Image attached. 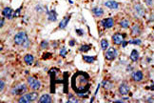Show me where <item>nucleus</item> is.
<instances>
[{"mask_svg":"<svg viewBox=\"0 0 154 103\" xmlns=\"http://www.w3.org/2000/svg\"><path fill=\"white\" fill-rule=\"evenodd\" d=\"M38 97V94L37 92H31V93L24 95L22 97H21L19 99V103H30V102L36 100Z\"/></svg>","mask_w":154,"mask_h":103,"instance_id":"obj_1","label":"nucleus"},{"mask_svg":"<svg viewBox=\"0 0 154 103\" xmlns=\"http://www.w3.org/2000/svg\"><path fill=\"white\" fill-rule=\"evenodd\" d=\"M14 41L17 45H22L27 43L28 41V36L27 34L24 32H18L15 36Z\"/></svg>","mask_w":154,"mask_h":103,"instance_id":"obj_2","label":"nucleus"},{"mask_svg":"<svg viewBox=\"0 0 154 103\" xmlns=\"http://www.w3.org/2000/svg\"><path fill=\"white\" fill-rule=\"evenodd\" d=\"M27 91V87L25 84H20L15 87L11 90V93L14 95H22Z\"/></svg>","mask_w":154,"mask_h":103,"instance_id":"obj_3","label":"nucleus"},{"mask_svg":"<svg viewBox=\"0 0 154 103\" xmlns=\"http://www.w3.org/2000/svg\"><path fill=\"white\" fill-rule=\"evenodd\" d=\"M27 81L30 87L34 90H38L41 87V83L34 77H28Z\"/></svg>","mask_w":154,"mask_h":103,"instance_id":"obj_4","label":"nucleus"},{"mask_svg":"<svg viewBox=\"0 0 154 103\" xmlns=\"http://www.w3.org/2000/svg\"><path fill=\"white\" fill-rule=\"evenodd\" d=\"M118 55V53L115 48L113 47H110L105 54V57L108 60H113Z\"/></svg>","mask_w":154,"mask_h":103,"instance_id":"obj_5","label":"nucleus"},{"mask_svg":"<svg viewBox=\"0 0 154 103\" xmlns=\"http://www.w3.org/2000/svg\"><path fill=\"white\" fill-rule=\"evenodd\" d=\"M101 23L105 28H110L112 27L114 25V21L111 18L104 19V20L102 21Z\"/></svg>","mask_w":154,"mask_h":103,"instance_id":"obj_6","label":"nucleus"},{"mask_svg":"<svg viewBox=\"0 0 154 103\" xmlns=\"http://www.w3.org/2000/svg\"><path fill=\"white\" fill-rule=\"evenodd\" d=\"M112 39H113L114 42V43L115 44L119 45L121 44H122V42L124 37H123V35H122L121 34L117 33L113 35Z\"/></svg>","mask_w":154,"mask_h":103,"instance_id":"obj_7","label":"nucleus"},{"mask_svg":"<svg viewBox=\"0 0 154 103\" xmlns=\"http://www.w3.org/2000/svg\"><path fill=\"white\" fill-rule=\"evenodd\" d=\"M52 102L50 95L48 94H44L40 97L38 103H50Z\"/></svg>","mask_w":154,"mask_h":103,"instance_id":"obj_8","label":"nucleus"},{"mask_svg":"<svg viewBox=\"0 0 154 103\" xmlns=\"http://www.w3.org/2000/svg\"><path fill=\"white\" fill-rule=\"evenodd\" d=\"M105 5L110 9H117L119 4L115 1H108L105 3Z\"/></svg>","mask_w":154,"mask_h":103,"instance_id":"obj_9","label":"nucleus"},{"mask_svg":"<svg viewBox=\"0 0 154 103\" xmlns=\"http://www.w3.org/2000/svg\"><path fill=\"white\" fill-rule=\"evenodd\" d=\"M119 91L122 95H126L129 92V88L126 84H122L119 87Z\"/></svg>","mask_w":154,"mask_h":103,"instance_id":"obj_10","label":"nucleus"},{"mask_svg":"<svg viewBox=\"0 0 154 103\" xmlns=\"http://www.w3.org/2000/svg\"><path fill=\"white\" fill-rule=\"evenodd\" d=\"M3 14L4 17L7 18L11 19L12 18V10L9 7H5L3 11Z\"/></svg>","mask_w":154,"mask_h":103,"instance_id":"obj_11","label":"nucleus"},{"mask_svg":"<svg viewBox=\"0 0 154 103\" xmlns=\"http://www.w3.org/2000/svg\"><path fill=\"white\" fill-rule=\"evenodd\" d=\"M132 77L135 81H141L143 78V73L141 71H138L133 74Z\"/></svg>","mask_w":154,"mask_h":103,"instance_id":"obj_12","label":"nucleus"},{"mask_svg":"<svg viewBox=\"0 0 154 103\" xmlns=\"http://www.w3.org/2000/svg\"><path fill=\"white\" fill-rule=\"evenodd\" d=\"M48 18L49 20L51 21H57V14L54 10L48 12Z\"/></svg>","mask_w":154,"mask_h":103,"instance_id":"obj_13","label":"nucleus"},{"mask_svg":"<svg viewBox=\"0 0 154 103\" xmlns=\"http://www.w3.org/2000/svg\"><path fill=\"white\" fill-rule=\"evenodd\" d=\"M70 17H68V16L67 17H65V18H64V19L60 22V23H59V28L61 29H63L64 28L66 27L69 21H70Z\"/></svg>","mask_w":154,"mask_h":103,"instance_id":"obj_14","label":"nucleus"},{"mask_svg":"<svg viewBox=\"0 0 154 103\" xmlns=\"http://www.w3.org/2000/svg\"><path fill=\"white\" fill-rule=\"evenodd\" d=\"M24 61H25L26 63L28 65H32V64L33 63V61H34V57L32 55L30 54H27V55H25L24 57Z\"/></svg>","mask_w":154,"mask_h":103,"instance_id":"obj_15","label":"nucleus"},{"mask_svg":"<svg viewBox=\"0 0 154 103\" xmlns=\"http://www.w3.org/2000/svg\"><path fill=\"white\" fill-rule=\"evenodd\" d=\"M92 12L95 16L100 17V16H102L104 14V10L101 8L96 7L92 9Z\"/></svg>","mask_w":154,"mask_h":103,"instance_id":"obj_16","label":"nucleus"},{"mask_svg":"<svg viewBox=\"0 0 154 103\" xmlns=\"http://www.w3.org/2000/svg\"><path fill=\"white\" fill-rule=\"evenodd\" d=\"M139 58V54L136 50H134L130 55V58L132 61H136Z\"/></svg>","mask_w":154,"mask_h":103,"instance_id":"obj_17","label":"nucleus"},{"mask_svg":"<svg viewBox=\"0 0 154 103\" xmlns=\"http://www.w3.org/2000/svg\"><path fill=\"white\" fill-rule=\"evenodd\" d=\"M83 59L85 61L88 63H92L95 61V58L92 56H88V55H84Z\"/></svg>","mask_w":154,"mask_h":103,"instance_id":"obj_18","label":"nucleus"},{"mask_svg":"<svg viewBox=\"0 0 154 103\" xmlns=\"http://www.w3.org/2000/svg\"><path fill=\"white\" fill-rule=\"evenodd\" d=\"M135 8H136V11H137L138 13L141 16H143L144 15L145 12L144 10H143V8H142V6H141L140 5H137L136 7H135Z\"/></svg>","mask_w":154,"mask_h":103,"instance_id":"obj_19","label":"nucleus"},{"mask_svg":"<svg viewBox=\"0 0 154 103\" xmlns=\"http://www.w3.org/2000/svg\"><path fill=\"white\" fill-rule=\"evenodd\" d=\"M132 35H137L139 34L140 30L137 25H135L133 27L132 29Z\"/></svg>","mask_w":154,"mask_h":103,"instance_id":"obj_20","label":"nucleus"},{"mask_svg":"<svg viewBox=\"0 0 154 103\" xmlns=\"http://www.w3.org/2000/svg\"><path fill=\"white\" fill-rule=\"evenodd\" d=\"M101 44L102 49L103 50H105L108 47V42L106 40H102L101 41Z\"/></svg>","mask_w":154,"mask_h":103,"instance_id":"obj_21","label":"nucleus"},{"mask_svg":"<svg viewBox=\"0 0 154 103\" xmlns=\"http://www.w3.org/2000/svg\"><path fill=\"white\" fill-rule=\"evenodd\" d=\"M120 25L123 28H128L129 25V22L126 19H124V20H122L121 22Z\"/></svg>","mask_w":154,"mask_h":103,"instance_id":"obj_22","label":"nucleus"},{"mask_svg":"<svg viewBox=\"0 0 154 103\" xmlns=\"http://www.w3.org/2000/svg\"><path fill=\"white\" fill-rule=\"evenodd\" d=\"M91 49V47L88 45H83L80 48V51L81 52H87Z\"/></svg>","mask_w":154,"mask_h":103,"instance_id":"obj_23","label":"nucleus"},{"mask_svg":"<svg viewBox=\"0 0 154 103\" xmlns=\"http://www.w3.org/2000/svg\"><path fill=\"white\" fill-rule=\"evenodd\" d=\"M129 44H135V45H140L141 44V41L139 40V39H136V40H130V41H128Z\"/></svg>","mask_w":154,"mask_h":103,"instance_id":"obj_24","label":"nucleus"},{"mask_svg":"<svg viewBox=\"0 0 154 103\" xmlns=\"http://www.w3.org/2000/svg\"><path fill=\"white\" fill-rule=\"evenodd\" d=\"M66 54H67V51H66V50L65 49V48H63L60 51V55H61V56L64 57H65V55H66Z\"/></svg>","mask_w":154,"mask_h":103,"instance_id":"obj_25","label":"nucleus"},{"mask_svg":"<svg viewBox=\"0 0 154 103\" xmlns=\"http://www.w3.org/2000/svg\"><path fill=\"white\" fill-rule=\"evenodd\" d=\"M78 99H76L75 97H71V98H69V100L68 101L67 103H78Z\"/></svg>","mask_w":154,"mask_h":103,"instance_id":"obj_26","label":"nucleus"},{"mask_svg":"<svg viewBox=\"0 0 154 103\" xmlns=\"http://www.w3.org/2000/svg\"><path fill=\"white\" fill-rule=\"evenodd\" d=\"M146 3L147 5H153V1L152 0H145Z\"/></svg>","mask_w":154,"mask_h":103,"instance_id":"obj_27","label":"nucleus"},{"mask_svg":"<svg viewBox=\"0 0 154 103\" xmlns=\"http://www.w3.org/2000/svg\"><path fill=\"white\" fill-rule=\"evenodd\" d=\"M48 46V42H47L46 41H44L41 44V46H42V48H46Z\"/></svg>","mask_w":154,"mask_h":103,"instance_id":"obj_28","label":"nucleus"},{"mask_svg":"<svg viewBox=\"0 0 154 103\" xmlns=\"http://www.w3.org/2000/svg\"><path fill=\"white\" fill-rule=\"evenodd\" d=\"M1 91H2V90L4 89V83L3 81L2 80H1Z\"/></svg>","mask_w":154,"mask_h":103,"instance_id":"obj_29","label":"nucleus"},{"mask_svg":"<svg viewBox=\"0 0 154 103\" xmlns=\"http://www.w3.org/2000/svg\"><path fill=\"white\" fill-rule=\"evenodd\" d=\"M20 11L19 9H18V10L16 11L15 13V14H14V17H18V16L19 15V14H20V11Z\"/></svg>","mask_w":154,"mask_h":103,"instance_id":"obj_30","label":"nucleus"},{"mask_svg":"<svg viewBox=\"0 0 154 103\" xmlns=\"http://www.w3.org/2000/svg\"><path fill=\"white\" fill-rule=\"evenodd\" d=\"M69 44H70V46H71V47H72V46H73L75 44L74 41H72V40H71V41H70V42H69Z\"/></svg>","mask_w":154,"mask_h":103,"instance_id":"obj_31","label":"nucleus"},{"mask_svg":"<svg viewBox=\"0 0 154 103\" xmlns=\"http://www.w3.org/2000/svg\"><path fill=\"white\" fill-rule=\"evenodd\" d=\"M122 43L123 47H125V46H126V44H128V42H126V41H122Z\"/></svg>","mask_w":154,"mask_h":103,"instance_id":"obj_32","label":"nucleus"},{"mask_svg":"<svg viewBox=\"0 0 154 103\" xmlns=\"http://www.w3.org/2000/svg\"><path fill=\"white\" fill-rule=\"evenodd\" d=\"M3 24H4V19H1V27H3Z\"/></svg>","mask_w":154,"mask_h":103,"instance_id":"obj_33","label":"nucleus"},{"mask_svg":"<svg viewBox=\"0 0 154 103\" xmlns=\"http://www.w3.org/2000/svg\"><path fill=\"white\" fill-rule=\"evenodd\" d=\"M115 103H123V101H116Z\"/></svg>","mask_w":154,"mask_h":103,"instance_id":"obj_34","label":"nucleus"}]
</instances>
